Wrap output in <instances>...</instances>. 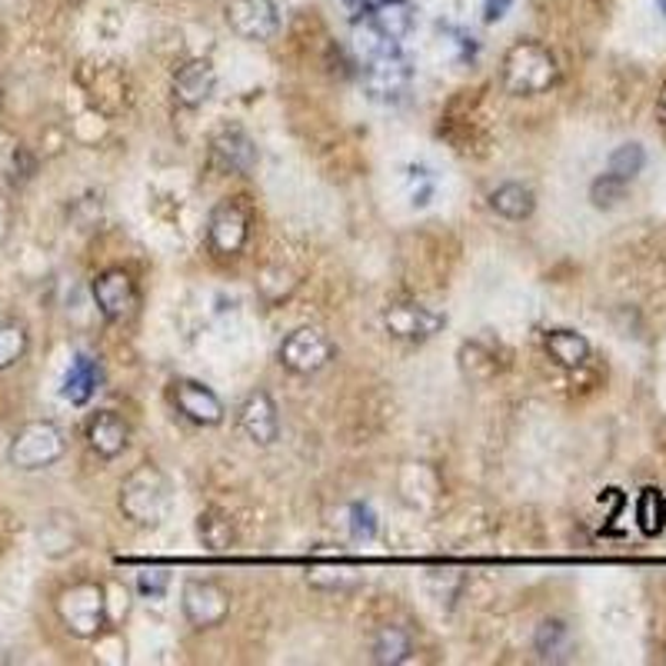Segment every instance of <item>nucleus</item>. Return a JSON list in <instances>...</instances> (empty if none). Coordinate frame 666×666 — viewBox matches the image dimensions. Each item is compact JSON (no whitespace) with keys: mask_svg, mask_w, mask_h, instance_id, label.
<instances>
[{"mask_svg":"<svg viewBox=\"0 0 666 666\" xmlns=\"http://www.w3.org/2000/svg\"><path fill=\"white\" fill-rule=\"evenodd\" d=\"M500 77H504L507 94H514V97H533V94H543V91L553 88L560 70H556L553 54L543 44H537V41H517L504 54V64H500Z\"/></svg>","mask_w":666,"mask_h":666,"instance_id":"nucleus-1","label":"nucleus"},{"mask_svg":"<svg viewBox=\"0 0 666 666\" xmlns=\"http://www.w3.org/2000/svg\"><path fill=\"white\" fill-rule=\"evenodd\" d=\"M171 510V483L153 467H137L120 483V514L137 527H157Z\"/></svg>","mask_w":666,"mask_h":666,"instance_id":"nucleus-2","label":"nucleus"},{"mask_svg":"<svg viewBox=\"0 0 666 666\" xmlns=\"http://www.w3.org/2000/svg\"><path fill=\"white\" fill-rule=\"evenodd\" d=\"M57 613L73 636L91 640L107 627V594L101 583H73L57 597Z\"/></svg>","mask_w":666,"mask_h":666,"instance_id":"nucleus-3","label":"nucleus"},{"mask_svg":"<svg viewBox=\"0 0 666 666\" xmlns=\"http://www.w3.org/2000/svg\"><path fill=\"white\" fill-rule=\"evenodd\" d=\"M67 453V437L57 424L50 421H34V424H24L14 440H11V450H8V460L18 467V470H47L54 467L60 457Z\"/></svg>","mask_w":666,"mask_h":666,"instance_id":"nucleus-4","label":"nucleus"},{"mask_svg":"<svg viewBox=\"0 0 666 666\" xmlns=\"http://www.w3.org/2000/svg\"><path fill=\"white\" fill-rule=\"evenodd\" d=\"M280 364L290 370V374H300V377H310L317 370H323L330 360H333V344L323 330L317 326H300L294 333H287L284 344H280Z\"/></svg>","mask_w":666,"mask_h":666,"instance_id":"nucleus-5","label":"nucleus"},{"mask_svg":"<svg viewBox=\"0 0 666 666\" xmlns=\"http://www.w3.org/2000/svg\"><path fill=\"white\" fill-rule=\"evenodd\" d=\"M413 83V67L410 60L397 50V54H387V57H377V60H367V70H364V91L370 101L377 104H400L410 91Z\"/></svg>","mask_w":666,"mask_h":666,"instance_id":"nucleus-6","label":"nucleus"},{"mask_svg":"<svg viewBox=\"0 0 666 666\" xmlns=\"http://www.w3.org/2000/svg\"><path fill=\"white\" fill-rule=\"evenodd\" d=\"M444 313L424 303H413V300H400L383 307V326L390 337L397 341H430L434 333L444 330Z\"/></svg>","mask_w":666,"mask_h":666,"instance_id":"nucleus-7","label":"nucleus"},{"mask_svg":"<svg viewBox=\"0 0 666 666\" xmlns=\"http://www.w3.org/2000/svg\"><path fill=\"white\" fill-rule=\"evenodd\" d=\"M181 607H184V617L200 627V630H210V627H220L230 613V594L220 587L214 579H187L184 583V594H181Z\"/></svg>","mask_w":666,"mask_h":666,"instance_id":"nucleus-8","label":"nucleus"},{"mask_svg":"<svg viewBox=\"0 0 666 666\" xmlns=\"http://www.w3.org/2000/svg\"><path fill=\"white\" fill-rule=\"evenodd\" d=\"M227 24L243 41H271L280 31V11L274 0H227Z\"/></svg>","mask_w":666,"mask_h":666,"instance_id":"nucleus-9","label":"nucleus"},{"mask_svg":"<svg viewBox=\"0 0 666 666\" xmlns=\"http://www.w3.org/2000/svg\"><path fill=\"white\" fill-rule=\"evenodd\" d=\"M250 237V217L246 210L237 204V200H223L210 210V220H207V243L214 254L220 257H233L243 250Z\"/></svg>","mask_w":666,"mask_h":666,"instance_id":"nucleus-10","label":"nucleus"},{"mask_svg":"<svg viewBox=\"0 0 666 666\" xmlns=\"http://www.w3.org/2000/svg\"><path fill=\"white\" fill-rule=\"evenodd\" d=\"M237 424H240V430L246 434V440H254L257 447H271V444L280 440L277 403L271 400L267 390H254V393L243 400V406H240V413H237Z\"/></svg>","mask_w":666,"mask_h":666,"instance_id":"nucleus-11","label":"nucleus"},{"mask_svg":"<svg viewBox=\"0 0 666 666\" xmlns=\"http://www.w3.org/2000/svg\"><path fill=\"white\" fill-rule=\"evenodd\" d=\"M94 300L107 320H124L137 307V284L127 271L111 267L94 280Z\"/></svg>","mask_w":666,"mask_h":666,"instance_id":"nucleus-12","label":"nucleus"},{"mask_svg":"<svg viewBox=\"0 0 666 666\" xmlns=\"http://www.w3.org/2000/svg\"><path fill=\"white\" fill-rule=\"evenodd\" d=\"M210 160L223 174H240L246 177L257 166V143L250 140L243 130H220L210 140Z\"/></svg>","mask_w":666,"mask_h":666,"instance_id":"nucleus-13","label":"nucleus"},{"mask_svg":"<svg viewBox=\"0 0 666 666\" xmlns=\"http://www.w3.org/2000/svg\"><path fill=\"white\" fill-rule=\"evenodd\" d=\"M174 403H177V410L187 416V421L197 424V427H217L223 421L220 397L210 387L197 383V380H177L174 383Z\"/></svg>","mask_w":666,"mask_h":666,"instance_id":"nucleus-14","label":"nucleus"},{"mask_svg":"<svg viewBox=\"0 0 666 666\" xmlns=\"http://www.w3.org/2000/svg\"><path fill=\"white\" fill-rule=\"evenodd\" d=\"M214 88H217V70L210 60H191L174 73V101L181 107L194 111V107L207 104Z\"/></svg>","mask_w":666,"mask_h":666,"instance_id":"nucleus-15","label":"nucleus"},{"mask_svg":"<svg viewBox=\"0 0 666 666\" xmlns=\"http://www.w3.org/2000/svg\"><path fill=\"white\" fill-rule=\"evenodd\" d=\"M127 437H130V427L124 424V416H117L114 410H97L88 421V444L104 460H114L117 453H124Z\"/></svg>","mask_w":666,"mask_h":666,"instance_id":"nucleus-16","label":"nucleus"},{"mask_svg":"<svg viewBox=\"0 0 666 666\" xmlns=\"http://www.w3.org/2000/svg\"><path fill=\"white\" fill-rule=\"evenodd\" d=\"M101 387V364L88 354H77L64 374V400H70L73 406H83V403H91V397L97 393Z\"/></svg>","mask_w":666,"mask_h":666,"instance_id":"nucleus-17","label":"nucleus"},{"mask_svg":"<svg viewBox=\"0 0 666 666\" xmlns=\"http://www.w3.org/2000/svg\"><path fill=\"white\" fill-rule=\"evenodd\" d=\"M543 351L563 370H576L590 360V341L576 330H550L543 337Z\"/></svg>","mask_w":666,"mask_h":666,"instance_id":"nucleus-18","label":"nucleus"},{"mask_svg":"<svg viewBox=\"0 0 666 666\" xmlns=\"http://www.w3.org/2000/svg\"><path fill=\"white\" fill-rule=\"evenodd\" d=\"M490 207L500 214V217H507V220H527L533 210H537V194L527 187V184H500L493 194H490Z\"/></svg>","mask_w":666,"mask_h":666,"instance_id":"nucleus-19","label":"nucleus"},{"mask_svg":"<svg viewBox=\"0 0 666 666\" xmlns=\"http://www.w3.org/2000/svg\"><path fill=\"white\" fill-rule=\"evenodd\" d=\"M354 50H357V57L367 64V60H377V57L397 54L400 44H397L393 37H387V34L380 31V24H377L370 14H364V21L354 24Z\"/></svg>","mask_w":666,"mask_h":666,"instance_id":"nucleus-20","label":"nucleus"},{"mask_svg":"<svg viewBox=\"0 0 666 666\" xmlns=\"http://www.w3.org/2000/svg\"><path fill=\"white\" fill-rule=\"evenodd\" d=\"M636 527L643 537H659L666 527V496L659 486H643L636 496Z\"/></svg>","mask_w":666,"mask_h":666,"instance_id":"nucleus-21","label":"nucleus"},{"mask_svg":"<svg viewBox=\"0 0 666 666\" xmlns=\"http://www.w3.org/2000/svg\"><path fill=\"white\" fill-rule=\"evenodd\" d=\"M197 537H200V547H204V550L223 553V550H230V543H233L237 533H233L230 517H227L223 510L210 507V510H204V514L197 517Z\"/></svg>","mask_w":666,"mask_h":666,"instance_id":"nucleus-22","label":"nucleus"},{"mask_svg":"<svg viewBox=\"0 0 666 666\" xmlns=\"http://www.w3.org/2000/svg\"><path fill=\"white\" fill-rule=\"evenodd\" d=\"M413 653V643H410V633L403 627H380L377 636H374V663H403L410 659Z\"/></svg>","mask_w":666,"mask_h":666,"instance_id":"nucleus-23","label":"nucleus"},{"mask_svg":"<svg viewBox=\"0 0 666 666\" xmlns=\"http://www.w3.org/2000/svg\"><path fill=\"white\" fill-rule=\"evenodd\" d=\"M377 24H380V31L387 34V37H393L397 44L413 31V8L406 4V0H383V4L370 14Z\"/></svg>","mask_w":666,"mask_h":666,"instance_id":"nucleus-24","label":"nucleus"},{"mask_svg":"<svg viewBox=\"0 0 666 666\" xmlns=\"http://www.w3.org/2000/svg\"><path fill=\"white\" fill-rule=\"evenodd\" d=\"M533 646H537V653H540V659H566V653H570V627L563 623V620H543L540 627H537V636H533Z\"/></svg>","mask_w":666,"mask_h":666,"instance_id":"nucleus-25","label":"nucleus"},{"mask_svg":"<svg viewBox=\"0 0 666 666\" xmlns=\"http://www.w3.org/2000/svg\"><path fill=\"white\" fill-rule=\"evenodd\" d=\"M643 166H646V150H643V143L630 140V143H620V147L610 153V160H607V174H613V177H620V181L630 184L633 177L643 174Z\"/></svg>","mask_w":666,"mask_h":666,"instance_id":"nucleus-26","label":"nucleus"},{"mask_svg":"<svg viewBox=\"0 0 666 666\" xmlns=\"http://www.w3.org/2000/svg\"><path fill=\"white\" fill-rule=\"evenodd\" d=\"M24 354H27V330H24V323H18L11 317H0V370L14 367Z\"/></svg>","mask_w":666,"mask_h":666,"instance_id":"nucleus-27","label":"nucleus"},{"mask_svg":"<svg viewBox=\"0 0 666 666\" xmlns=\"http://www.w3.org/2000/svg\"><path fill=\"white\" fill-rule=\"evenodd\" d=\"M590 200L597 210H610L617 207L620 200H627V181L613 177V174H600L594 184H590Z\"/></svg>","mask_w":666,"mask_h":666,"instance_id":"nucleus-28","label":"nucleus"},{"mask_svg":"<svg viewBox=\"0 0 666 666\" xmlns=\"http://www.w3.org/2000/svg\"><path fill=\"white\" fill-rule=\"evenodd\" d=\"M377 530H380V524H377L374 507L370 504H354L351 507V533H354V540L357 543H370L377 537Z\"/></svg>","mask_w":666,"mask_h":666,"instance_id":"nucleus-29","label":"nucleus"},{"mask_svg":"<svg viewBox=\"0 0 666 666\" xmlns=\"http://www.w3.org/2000/svg\"><path fill=\"white\" fill-rule=\"evenodd\" d=\"M166 587H171V570L166 566H143L140 573H137V590L143 594V597H163L166 594Z\"/></svg>","mask_w":666,"mask_h":666,"instance_id":"nucleus-30","label":"nucleus"},{"mask_svg":"<svg viewBox=\"0 0 666 666\" xmlns=\"http://www.w3.org/2000/svg\"><path fill=\"white\" fill-rule=\"evenodd\" d=\"M410 181H413V187H410V204H413V207H427V204L434 200V194H437L434 174L424 171V166H413Z\"/></svg>","mask_w":666,"mask_h":666,"instance_id":"nucleus-31","label":"nucleus"},{"mask_svg":"<svg viewBox=\"0 0 666 666\" xmlns=\"http://www.w3.org/2000/svg\"><path fill=\"white\" fill-rule=\"evenodd\" d=\"M444 34H450L453 37V44L460 47V60L463 64H473L476 60V41L467 34V31H453V27H444Z\"/></svg>","mask_w":666,"mask_h":666,"instance_id":"nucleus-32","label":"nucleus"},{"mask_svg":"<svg viewBox=\"0 0 666 666\" xmlns=\"http://www.w3.org/2000/svg\"><path fill=\"white\" fill-rule=\"evenodd\" d=\"M514 8V0H483V21L486 24H496V21H504Z\"/></svg>","mask_w":666,"mask_h":666,"instance_id":"nucleus-33","label":"nucleus"},{"mask_svg":"<svg viewBox=\"0 0 666 666\" xmlns=\"http://www.w3.org/2000/svg\"><path fill=\"white\" fill-rule=\"evenodd\" d=\"M11 220H14V214H11V200L0 194V243L8 240V233H11Z\"/></svg>","mask_w":666,"mask_h":666,"instance_id":"nucleus-34","label":"nucleus"},{"mask_svg":"<svg viewBox=\"0 0 666 666\" xmlns=\"http://www.w3.org/2000/svg\"><path fill=\"white\" fill-rule=\"evenodd\" d=\"M380 4H383V0H344V8L354 11L357 18H360V14H374Z\"/></svg>","mask_w":666,"mask_h":666,"instance_id":"nucleus-35","label":"nucleus"},{"mask_svg":"<svg viewBox=\"0 0 666 666\" xmlns=\"http://www.w3.org/2000/svg\"><path fill=\"white\" fill-rule=\"evenodd\" d=\"M656 111H659V120L666 124V88H663V94H659V104H656Z\"/></svg>","mask_w":666,"mask_h":666,"instance_id":"nucleus-36","label":"nucleus"},{"mask_svg":"<svg viewBox=\"0 0 666 666\" xmlns=\"http://www.w3.org/2000/svg\"><path fill=\"white\" fill-rule=\"evenodd\" d=\"M656 8H659V14L666 18V0H656Z\"/></svg>","mask_w":666,"mask_h":666,"instance_id":"nucleus-37","label":"nucleus"}]
</instances>
